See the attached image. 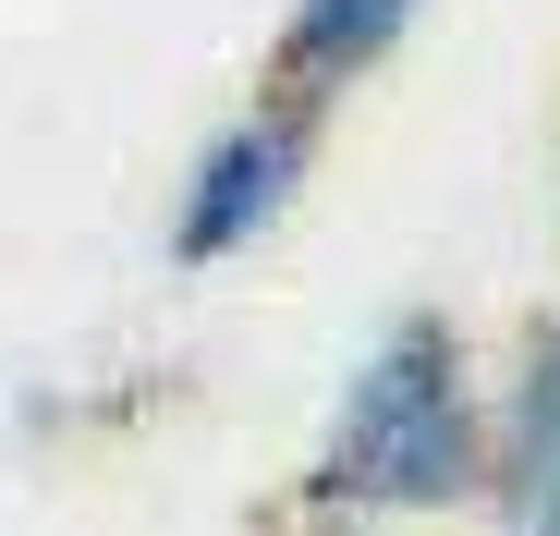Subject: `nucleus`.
<instances>
[{"label": "nucleus", "mask_w": 560, "mask_h": 536, "mask_svg": "<svg viewBox=\"0 0 560 536\" xmlns=\"http://www.w3.org/2000/svg\"><path fill=\"white\" fill-rule=\"evenodd\" d=\"M488 500V378L451 317H390L329 391L317 464H305V524H427Z\"/></svg>", "instance_id": "f257e3e1"}, {"label": "nucleus", "mask_w": 560, "mask_h": 536, "mask_svg": "<svg viewBox=\"0 0 560 536\" xmlns=\"http://www.w3.org/2000/svg\"><path fill=\"white\" fill-rule=\"evenodd\" d=\"M305 171H317V110H293V98L232 110V123L196 147L183 196H171V268H232V256H256L280 220H293Z\"/></svg>", "instance_id": "f03ea898"}, {"label": "nucleus", "mask_w": 560, "mask_h": 536, "mask_svg": "<svg viewBox=\"0 0 560 536\" xmlns=\"http://www.w3.org/2000/svg\"><path fill=\"white\" fill-rule=\"evenodd\" d=\"M488 536H560V317L524 329L512 378L488 391Z\"/></svg>", "instance_id": "7ed1b4c3"}, {"label": "nucleus", "mask_w": 560, "mask_h": 536, "mask_svg": "<svg viewBox=\"0 0 560 536\" xmlns=\"http://www.w3.org/2000/svg\"><path fill=\"white\" fill-rule=\"evenodd\" d=\"M427 0H293L268 37V98H293V110H329L341 85H365L402 37H415Z\"/></svg>", "instance_id": "20e7f679"}]
</instances>
